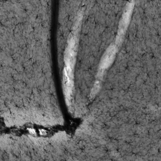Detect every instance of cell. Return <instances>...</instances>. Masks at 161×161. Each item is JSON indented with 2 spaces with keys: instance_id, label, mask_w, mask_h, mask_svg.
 Masks as SVG:
<instances>
[{
  "instance_id": "cell-2",
  "label": "cell",
  "mask_w": 161,
  "mask_h": 161,
  "mask_svg": "<svg viewBox=\"0 0 161 161\" xmlns=\"http://www.w3.org/2000/svg\"><path fill=\"white\" fill-rule=\"evenodd\" d=\"M132 8H133V5L130 4L128 5L127 6V8L126 9V11H125L121 22H120V25H119V33H118V36H122L125 32V30L126 28V26H128V24L129 23L130 21V14L132 10Z\"/></svg>"
},
{
  "instance_id": "cell-1",
  "label": "cell",
  "mask_w": 161,
  "mask_h": 161,
  "mask_svg": "<svg viewBox=\"0 0 161 161\" xmlns=\"http://www.w3.org/2000/svg\"><path fill=\"white\" fill-rule=\"evenodd\" d=\"M115 53H116V48L114 46H113V45L110 46L107 49L106 52H105L104 55H103L101 59V62L100 64V68L101 69H104L110 65V64L112 62L114 57Z\"/></svg>"
}]
</instances>
